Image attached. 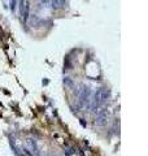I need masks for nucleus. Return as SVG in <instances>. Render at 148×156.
I'll list each match as a JSON object with an SVG mask.
<instances>
[{
	"mask_svg": "<svg viewBox=\"0 0 148 156\" xmlns=\"http://www.w3.org/2000/svg\"><path fill=\"white\" fill-rule=\"evenodd\" d=\"M25 146H26L27 152L30 154L31 156H43L42 151H41V148H39V146H38L35 139L27 138L26 140H25Z\"/></svg>",
	"mask_w": 148,
	"mask_h": 156,
	"instance_id": "7ed1b4c3",
	"label": "nucleus"
},
{
	"mask_svg": "<svg viewBox=\"0 0 148 156\" xmlns=\"http://www.w3.org/2000/svg\"><path fill=\"white\" fill-rule=\"evenodd\" d=\"M21 5H19V13H21V18L23 22L29 20V14H30V3L29 0H21Z\"/></svg>",
	"mask_w": 148,
	"mask_h": 156,
	"instance_id": "39448f33",
	"label": "nucleus"
},
{
	"mask_svg": "<svg viewBox=\"0 0 148 156\" xmlns=\"http://www.w3.org/2000/svg\"><path fill=\"white\" fill-rule=\"evenodd\" d=\"M17 4H18V0H9V5H11V11H12L13 13L16 12Z\"/></svg>",
	"mask_w": 148,
	"mask_h": 156,
	"instance_id": "0eeeda50",
	"label": "nucleus"
},
{
	"mask_svg": "<svg viewBox=\"0 0 148 156\" xmlns=\"http://www.w3.org/2000/svg\"><path fill=\"white\" fill-rule=\"evenodd\" d=\"M95 124L97 126H105L107 121H108V109L104 105L100 107L96 112H95Z\"/></svg>",
	"mask_w": 148,
	"mask_h": 156,
	"instance_id": "20e7f679",
	"label": "nucleus"
},
{
	"mask_svg": "<svg viewBox=\"0 0 148 156\" xmlns=\"http://www.w3.org/2000/svg\"><path fill=\"white\" fill-rule=\"evenodd\" d=\"M109 95H111V92L109 90L107 89V87H101V89H99L95 91V94H93L92 96V99H90V108L92 111V113H95V112L100 108V107L104 105L108 99H109Z\"/></svg>",
	"mask_w": 148,
	"mask_h": 156,
	"instance_id": "f257e3e1",
	"label": "nucleus"
},
{
	"mask_svg": "<svg viewBox=\"0 0 148 156\" xmlns=\"http://www.w3.org/2000/svg\"><path fill=\"white\" fill-rule=\"evenodd\" d=\"M78 105L83 108V107H86L90 104V99H91V90L88 86H85L82 85L81 89H78Z\"/></svg>",
	"mask_w": 148,
	"mask_h": 156,
	"instance_id": "f03ea898",
	"label": "nucleus"
},
{
	"mask_svg": "<svg viewBox=\"0 0 148 156\" xmlns=\"http://www.w3.org/2000/svg\"><path fill=\"white\" fill-rule=\"evenodd\" d=\"M64 0H49V5H51L52 9L55 11H58V9H62L64 8Z\"/></svg>",
	"mask_w": 148,
	"mask_h": 156,
	"instance_id": "423d86ee",
	"label": "nucleus"
}]
</instances>
